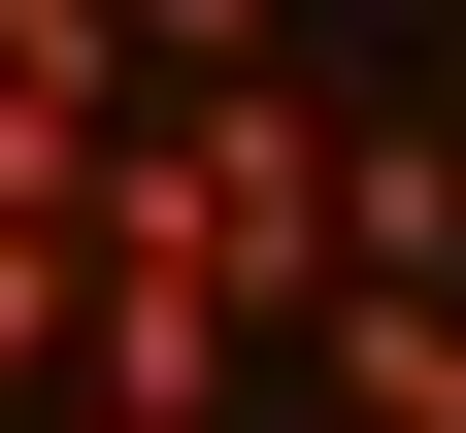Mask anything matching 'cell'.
Segmentation results:
<instances>
[{"label": "cell", "mask_w": 466, "mask_h": 433, "mask_svg": "<svg viewBox=\"0 0 466 433\" xmlns=\"http://www.w3.org/2000/svg\"><path fill=\"white\" fill-rule=\"evenodd\" d=\"M167 167H200L233 334H300V300H333V100H300V67H200V100H167Z\"/></svg>", "instance_id": "6da1fadb"}, {"label": "cell", "mask_w": 466, "mask_h": 433, "mask_svg": "<svg viewBox=\"0 0 466 433\" xmlns=\"http://www.w3.org/2000/svg\"><path fill=\"white\" fill-rule=\"evenodd\" d=\"M267 400H300V433H466V300L433 267H333L300 334H267Z\"/></svg>", "instance_id": "7a4b0ae2"}, {"label": "cell", "mask_w": 466, "mask_h": 433, "mask_svg": "<svg viewBox=\"0 0 466 433\" xmlns=\"http://www.w3.org/2000/svg\"><path fill=\"white\" fill-rule=\"evenodd\" d=\"M0 233H67V201H0Z\"/></svg>", "instance_id": "3957f363"}, {"label": "cell", "mask_w": 466, "mask_h": 433, "mask_svg": "<svg viewBox=\"0 0 466 433\" xmlns=\"http://www.w3.org/2000/svg\"><path fill=\"white\" fill-rule=\"evenodd\" d=\"M34 433H100V400H34Z\"/></svg>", "instance_id": "277c9868"}, {"label": "cell", "mask_w": 466, "mask_h": 433, "mask_svg": "<svg viewBox=\"0 0 466 433\" xmlns=\"http://www.w3.org/2000/svg\"><path fill=\"white\" fill-rule=\"evenodd\" d=\"M433 134H466V100H433Z\"/></svg>", "instance_id": "5b68a950"}]
</instances>
